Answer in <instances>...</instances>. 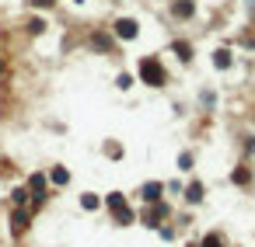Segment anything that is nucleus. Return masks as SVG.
I'll use <instances>...</instances> for the list:
<instances>
[{"label": "nucleus", "instance_id": "1", "mask_svg": "<svg viewBox=\"0 0 255 247\" xmlns=\"http://www.w3.org/2000/svg\"><path fill=\"white\" fill-rule=\"evenodd\" d=\"M140 70H143V73H147V77H151V84H161V70H158L154 63H143Z\"/></svg>", "mask_w": 255, "mask_h": 247}, {"label": "nucleus", "instance_id": "2", "mask_svg": "<svg viewBox=\"0 0 255 247\" xmlns=\"http://www.w3.org/2000/svg\"><path fill=\"white\" fill-rule=\"evenodd\" d=\"M119 35H123V38L136 35V25H133V21H119Z\"/></svg>", "mask_w": 255, "mask_h": 247}, {"label": "nucleus", "instance_id": "3", "mask_svg": "<svg viewBox=\"0 0 255 247\" xmlns=\"http://www.w3.org/2000/svg\"><path fill=\"white\" fill-rule=\"evenodd\" d=\"M206 247H221V237H210V240H206Z\"/></svg>", "mask_w": 255, "mask_h": 247}]
</instances>
